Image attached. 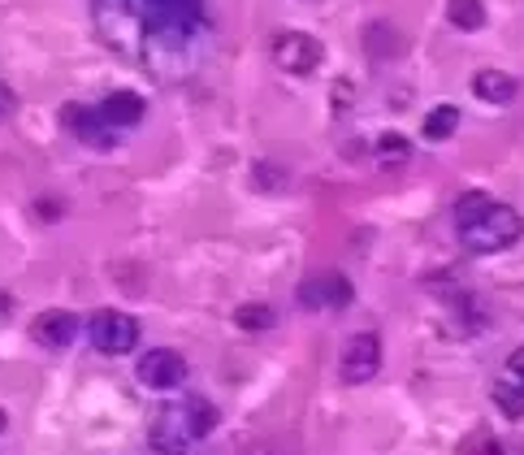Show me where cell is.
<instances>
[{"mask_svg":"<svg viewBox=\"0 0 524 455\" xmlns=\"http://www.w3.org/2000/svg\"><path fill=\"white\" fill-rule=\"evenodd\" d=\"M87 338L104 356H126V351L139 343V321L122 308H100V312H91V321H87Z\"/></svg>","mask_w":524,"mask_h":455,"instance_id":"3","label":"cell"},{"mask_svg":"<svg viewBox=\"0 0 524 455\" xmlns=\"http://www.w3.org/2000/svg\"><path fill=\"white\" fill-rule=\"evenodd\" d=\"M139 382L148 390H174L187 382V356L174 347H152L139 356Z\"/></svg>","mask_w":524,"mask_h":455,"instance_id":"6","label":"cell"},{"mask_svg":"<svg viewBox=\"0 0 524 455\" xmlns=\"http://www.w3.org/2000/svg\"><path fill=\"white\" fill-rule=\"evenodd\" d=\"M507 373H512V377H516V382L524 386V347H516V351H512V356H507Z\"/></svg>","mask_w":524,"mask_h":455,"instance_id":"20","label":"cell"},{"mask_svg":"<svg viewBox=\"0 0 524 455\" xmlns=\"http://www.w3.org/2000/svg\"><path fill=\"white\" fill-rule=\"evenodd\" d=\"M473 91L481 100H490V104H512L520 83L512 74H503V70H477L473 74Z\"/></svg>","mask_w":524,"mask_h":455,"instance_id":"11","label":"cell"},{"mask_svg":"<svg viewBox=\"0 0 524 455\" xmlns=\"http://www.w3.org/2000/svg\"><path fill=\"white\" fill-rule=\"evenodd\" d=\"M5 425H9V416H5V412H0V434H5Z\"/></svg>","mask_w":524,"mask_h":455,"instance_id":"21","label":"cell"},{"mask_svg":"<svg viewBox=\"0 0 524 455\" xmlns=\"http://www.w3.org/2000/svg\"><path fill=\"white\" fill-rule=\"evenodd\" d=\"M377 148H382L386 156H399V161H408V156H412L408 139H399V135H382V139H377Z\"/></svg>","mask_w":524,"mask_h":455,"instance_id":"18","label":"cell"},{"mask_svg":"<svg viewBox=\"0 0 524 455\" xmlns=\"http://www.w3.org/2000/svg\"><path fill=\"white\" fill-rule=\"evenodd\" d=\"M256 187H273V191H282L286 187V174L278 165H256Z\"/></svg>","mask_w":524,"mask_h":455,"instance_id":"17","label":"cell"},{"mask_svg":"<svg viewBox=\"0 0 524 455\" xmlns=\"http://www.w3.org/2000/svg\"><path fill=\"white\" fill-rule=\"evenodd\" d=\"M377 369H382V338H377L373 330H360L347 338L343 347V364H338V373H343L347 386H364L373 382Z\"/></svg>","mask_w":524,"mask_h":455,"instance_id":"4","label":"cell"},{"mask_svg":"<svg viewBox=\"0 0 524 455\" xmlns=\"http://www.w3.org/2000/svg\"><path fill=\"white\" fill-rule=\"evenodd\" d=\"M31 334L44 347H70L74 334H78V321H74V312H65V308H44L31 321Z\"/></svg>","mask_w":524,"mask_h":455,"instance_id":"8","label":"cell"},{"mask_svg":"<svg viewBox=\"0 0 524 455\" xmlns=\"http://www.w3.org/2000/svg\"><path fill=\"white\" fill-rule=\"evenodd\" d=\"M217 429V408L208 399H178L165 403L152 425V447L165 455H187L195 442H204Z\"/></svg>","mask_w":524,"mask_h":455,"instance_id":"2","label":"cell"},{"mask_svg":"<svg viewBox=\"0 0 524 455\" xmlns=\"http://www.w3.org/2000/svg\"><path fill=\"white\" fill-rule=\"evenodd\" d=\"M460 130V109L455 104H438V109L425 113V139L438 143V139H451Z\"/></svg>","mask_w":524,"mask_h":455,"instance_id":"13","label":"cell"},{"mask_svg":"<svg viewBox=\"0 0 524 455\" xmlns=\"http://www.w3.org/2000/svg\"><path fill=\"white\" fill-rule=\"evenodd\" d=\"M494 403H499L512 421H520V416H524V386L516 382L512 373H503L499 382H494Z\"/></svg>","mask_w":524,"mask_h":455,"instance_id":"14","label":"cell"},{"mask_svg":"<svg viewBox=\"0 0 524 455\" xmlns=\"http://www.w3.org/2000/svg\"><path fill=\"white\" fill-rule=\"evenodd\" d=\"M13 109H18V91H13L9 83H0V122H9Z\"/></svg>","mask_w":524,"mask_h":455,"instance_id":"19","label":"cell"},{"mask_svg":"<svg viewBox=\"0 0 524 455\" xmlns=\"http://www.w3.org/2000/svg\"><path fill=\"white\" fill-rule=\"evenodd\" d=\"M455 226H460V243L473 256H494L503 247H512L524 234V217L512 204L490 200L486 191H468L455 204Z\"/></svg>","mask_w":524,"mask_h":455,"instance_id":"1","label":"cell"},{"mask_svg":"<svg viewBox=\"0 0 524 455\" xmlns=\"http://www.w3.org/2000/svg\"><path fill=\"white\" fill-rule=\"evenodd\" d=\"M299 308H347L356 299V286H351L343 273H317V278L299 282Z\"/></svg>","mask_w":524,"mask_h":455,"instance_id":"7","label":"cell"},{"mask_svg":"<svg viewBox=\"0 0 524 455\" xmlns=\"http://www.w3.org/2000/svg\"><path fill=\"white\" fill-rule=\"evenodd\" d=\"M143 113H148V104H143V96H135V91H109V96L100 100V117H104V126H113V130L139 126Z\"/></svg>","mask_w":524,"mask_h":455,"instance_id":"9","label":"cell"},{"mask_svg":"<svg viewBox=\"0 0 524 455\" xmlns=\"http://www.w3.org/2000/svg\"><path fill=\"white\" fill-rule=\"evenodd\" d=\"M61 126H70V135H78L83 143H100L109 148V135H104V117L100 109H87V104H61Z\"/></svg>","mask_w":524,"mask_h":455,"instance_id":"10","label":"cell"},{"mask_svg":"<svg viewBox=\"0 0 524 455\" xmlns=\"http://www.w3.org/2000/svg\"><path fill=\"white\" fill-rule=\"evenodd\" d=\"M364 44H369V52L377 61H390V57H395V48H399V35L390 31L386 22H373L369 31H364Z\"/></svg>","mask_w":524,"mask_h":455,"instance_id":"16","label":"cell"},{"mask_svg":"<svg viewBox=\"0 0 524 455\" xmlns=\"http://www.w3.org/2000/svg\"><path fill=\"white\" fill-rule=\"evenodd\" d=\"M447 18L455 31H481L486 26V0H447Z\"/></svg>","mask_w":524,"mask_h":455,"instance_id":"12","label":"cell"},{"mask_svg":"<svg viewBox=\"0 0 524 455\" xmlns=\"http://www.w3.org/2000/svg\"><path fill=\"white\" fill-rule=\"evenodd\" d=\"M234 325L247 334H265L273 325V308L269 304H243V308H234Z\"/></svg>","mask_w":524,"mask_h":455,"instance_id":"15","label":"cell"},{"mask_svg":"<svg viewBox=\"0 0 524 455\" xmlns=\"http://www.w3.org/2000/svg\"><path fill=\"white\" fill-rule=\"evenodd\" d=\"M325 57V48H321V39L317 35H304V31H282L278 39H273V61L282 65L286 74H312L321 65Z\"/></svg>","mask_w":524,"mask_h":455,"instance_id":"5","label":"cell"}]
</instances>
